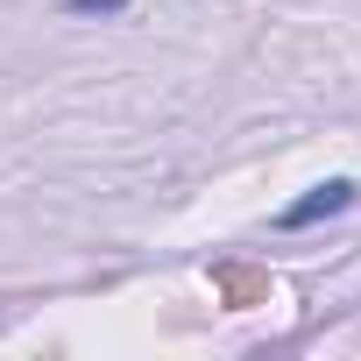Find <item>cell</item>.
Masks as SVG:
<instances>
[{"mask_svg": "<svg viewBox=\"0 0 361 361\" xmlns=\"http://www.w3.org/2000/svg\"><path fill=\"white\" fill-rule=\"evenodd\" d=\"M354 199H361V185H354V177H326V185H312L298 206H283V213H276V227H283V234H298V227H312V220H333V213H347Z\"/></svg>", "mask_w": 361, "mask_h": 361, "instance_id": "1", "label": "cell"}, {"mask_svg": "<svg viewBox=\"0 0 361 361\" xmlns=\"http://www.w3.org/2000/svg\"><path fill=\"white\" fill-rule=\"evenodd\" d=\"M128 8H135V0H64V15H78V22L85 15H128Z\"/></svg>", "mask_w": 361, "mask_h": 361, "instance_id": "2", "label": "cell"}]
</instances>
